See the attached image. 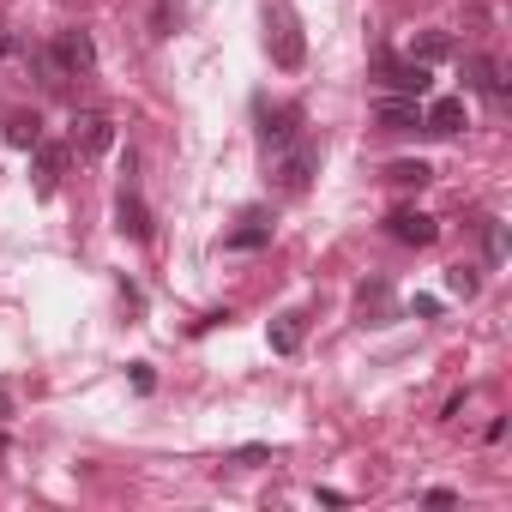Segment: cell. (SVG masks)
I'll use <instances>...</instances> for the list:
<instances>
[{
  "label": "cell",
  "mask_w": 512,
  "mask_h": 512,
  "mask_svg": "<svg viewBox=\"0 0 512 512\" xmlns=\"http://www.w3.org/2000/svg\"><path fill=\"white\" fill-rule=\"evenodd\" d=\"M374 85L386 91V97H428L434 91V67L428 61H404V55H392V49H380L374 55Z\"/></svg>",
  "instance_id": "1"
},
{
  "label": "cell",
  "mask_w": 512,
  "mask_h": 512,
  "mask_svg": "<svg viewBox=\"0 0 512 512\" xmlns=\"http://www.w3.org/2000/svg\"><path fill=\"white\" fill-rule=\"evenodd\" d=\"M266 49H272V67H284V73H296L308 61L302 25H296V13L284 7V0H272V13H266Z\"/></svg>",
  "instance_id": "2"
},
{
  "label": "cell",
  "mask_w": 512,
  "mask_h": 512,
  "mask_svg": "<svg viewBox=\"0 0 512 512\" xmlns=\"http://www.w3.org/2000/svg\"><path fill=\"white\" fill-rule=\"evenodd\" d=\"M314 175H320V145H314V139L284 145V151H278V163H272V187H278V193H290V199H296V193H308V181H314Z\"/></svg>",
  "instance_id": "3"
},
{
  "label": "cell",
  "mask_w": 512,
  "mask_h": 512,
  "mask_svg": "<svg viewBox=\"0 0 512 512\" xmlns=\"http://www.w3.org/2000/svg\"><path fill=\"white\" fill-rule=\"evenodd\" d=\"M49 67H55V79H85L91 67H97V43H91V31H55V43H49Z\"/></svg>",
  "instance_id": "4"
},
{
  "label": "cell",
  "mask_w": 512,
  "mask_h": 512,
  "mask_svg": "<svg viewBox=\"0 0 512 512\" xmlns=\"http://www.w3.org/2000/svg\"><path fill=\"white\" fill-rule=\"evenodd\" d=\"M115 229H121L127 241H151V229H157V223H151V211H145V199L133 193V181H127V187H121V199H115Z\"/></svg>",
  "instance_id": "5"
},
{
  "label": "cell",
  "mask_w": 512,
  "mask_h": 512,
  "mask_svg": "<svg viewBox=\"0 0 512 512\" xmlns=\"http://www.w3.org/2000/svg\"><path fill=\"white\" fill-rule=\"evenodd\" d=\"M386 235H392L398 247H428V241L440 235V223H434L428 211H392V217H386Z\"/></svg>",
  "instance_id": "6"
},
{
  "label": "cell",
  "mask_w": 512,
  "mask_h": 512,
  "mask_svg": "<svg viewBox=\"0 0 512 512\" xmlns=\"http://www.w3.org/2000/svg\"><path fill=\"white\" fill-rule=\"evenodd\" d=\"M374 127L380 133H410V127H422V103L416 97H380L374 103Z\"/></svg>",
  "instance_id": "7"
},
{
  "label": "cell",
  "mask_w": 512,
  "mask_h": 512,
  "mask_svg": "<svg viewBox=\"0 0 512 512\" xmlns=\"http://www.w3.org/2000/svg\"><path fill=\"white\" fill-rule=\"evenodd\" d=\"M302 139V109L296 103H284V109H272L266 121H260V145L266 151H284V145H296Z\"/></svg>",
  "instance_id": "8"
},
{
  "label": "cell",
  "mask_w": 512,
  "mask_h": 512,
  "mask_svg": "<svg viewBox=\"0 0 512 512\" xmlns=\"http://www.w3.org/2000/svg\"><path fill=\"white\" fill-rule=\"evenodd\" d=\"M31 151H37V163H31V175H37V193H55V181H61V169H67V145H55V139H37Z\"/></svg>",
  "instance_id": "9"
},
{
  "label": "cell",
  "mask_w": 512,
  "mask_h": 512,
  "mask_svg": "<svg viewBox=\"0 0 512 512\" xmlns=\"http://www.w3.org/2000/svg\"><path fill=\"white\" fill-rule=\"evenodd\" d=\"M266 241H272V223H266L260 211H247V217H241V229H229V235H223V247H229V253H253V247H266Z\"/></svg>",
  "instance_id": "10"
},
{
  "label": "cell",
  "mask_w": 512,
  "mask_h": 512,
  "mask_svg": "<svg viewBox=\"0 0 512 512\" xmlns=\"http://www.w3.org/2000/svg\"><path fill=\"white\" fill-rule=\"evenodd\" d=\"M422 127H428V133H440V139H446V133H458V127H464V97H434V103L422 109Z\"/></svg>",
  "instance_id": "11"
},
{
  "label": "cell",
  "mask_w": 512,
  "mask_h": 512,
  "mask_svg": "<svg viewBox=\"0 0 512 512\" xmlns=\"http://www.w3.org/2000/svg\"><path fill=\"white\" fill-rule=\"evenodd\" d=\"M73 139H79L85 157H103V151L115 145V121H109V115H79V133H73Z\"/></svg>",
  "instance_id": "12"
},
{
  "label": "cell",
  "mask_w": 512,
  "mask_h": 512,
  "mask_svg": "<svg viewBox=\"0 0 512 512\" xmlns=\"http://www.w3.org/2000/svg\"><path fill=\"white\" fill-rule=\"evenodd\" d=\"M470 85H476L482 97L506 103V73H500V61H494V55H470Z\"/></svg>",
  "instance_id": "13"
},
{
  "label": "cell",
  "mask_w": 512,
  "mask_h": 512,
  "mask_svg": "<svg viewBox=\"0 0 512 512\" xmlns=\"http://www.w3.org/2000/svg\"><path fill=\"white\" fill-rule=\"evenodd\" d=\"M302 332H308V326H302V314H278V320L266 326V338H272V350H278V356H296V350H302Z\"/></svg>",
  "instance_id": "14"
},
{
  "label": "cell",
  "mask_w": 512,
  "mask_h": 512,
  "mask_svg": "<svg viewBox=\"0 0 512 512\" xmlns=\"http://www.w3.org/2000/svg\"><path fill=\"white\" fill-rule=\"evenodd\" d=\"M386 181H392V187H428L434 169H428L422 157H398V163H386Z\"/></svg>",
  "instance_id": "15"
},
{
  "label": "cell",
  "mask_w": 512,
  "mask_h": 512,
  "mask_svg": "<svg viewBox=\"0 0 512 512\" xmlns=\"http://www.w3.org/2000/svg\"><path fill=\"white\" fill-rule=\"evenodd\" d=\"M37 139H43V115H25V109H19V115H7V145L31 151Z\"/></svg>",
  "instance_id": "16"
},
{
  "label": "cell",
  "mask_w": 512,
  "mask_h": 512,
  "mask_svg": "<svg viewBox=\"0 0 512 512\" xmlns=\"http://www.w3.org/2000/svg\"><path fill=\"white\" fill-rule=\"evenodd\" d=\"M446 55H452V37H446V31H422V43H416L410 61H428V67H434V61H446Z\"/></svg>",
  "instance_id": "17"
},
{
  "label": "cell",
  "mask_w": 512,
  "mask_h": 512,
  "mask_svg": "<svg viewBox=\"0 0 512 512\" xmlns=\"http://www.w3.org/2000/svg\"><path fill=\"white\" fill-rule=\"evenodd\" d=\"M446 290H452V296H464V302H470V296H476V290H482V278H476V266H452V272H446Z\"/></svg>",
  "instance_id": "18"
},
{
  "label": "cell",
  "mask_w": 512,
  "mask_h": 512,
  "mask_svg": "<svg viewBox=\"0 0 512 512\" xmlns=\"http://www.w3.org/2000/svg\"><path fill=\"white\" fill-rule=\"evenodd\" d=\"M482 247H488V260L500 266V253H506V235H500V223H494V217H482Z\"/></svg>",
  "instance_id": "19"
},
{
  "label": "cell",
  "mask_w": 512,
  "mask_h": 512,
  "mask_svg": "<svg viewBox=\"0 0 512 512\" xmlns=\"http://www.w3.org/2000/svg\"><path fill=\"white\" fill-rule=\"evenodd\" d=\"M266 458H272L266 446H241V452H229V464H266Z\"/></svg>",
  "instance_id": "20"
},
{
  "label": "cell",
  "mask_w": 512,
  "mask_h": 512,
  "mask_svg": "<svg viewBox=\"0 0 512 512\" xmlns=\"http://www.w3.org/2000/svg\"><path fill=\"white\" fill-rule=\"evenodd\" d=\"M157 386V374H151V362H133V392H151Z\"/></svg>",
  "instance_id": "21"
},
{
  "label": "cell",
  "mask_w": 512,
  "mask_h": 512,
  "mask_svg": "<svg viewBox=\"0 0 512 512\" xmlns=\"http://www.w3.org/2000/svg\"><path fill=\"white\" fill-rule=\"evenodd\" d=\"M362 308H386V284H362Z\"/></svg>",
  "instance_id": "22"
},
{
  "label": "cell",
  "mask_w": 512,
  "mask_h": 512,
  "mask_svg": "<svg viewBox=\"0 0 512 512\" xmlns=\"http://www.w3.org/2000/svg\"><path fill=\"white\" fill-rule=\"evenodd\" d=\"M422 506H458V494H452V488H428Z\"/></svg>",
  "instance_id": "23"
},
{
  "label": "cell",
  "mask_w": 512,
  "mask_h": 512,
  "mask_svg": "<svg viewBox=\"0 0 512 512\" xmlns=\"http://www.w3.org/2000/svg\"><path fill=\"white\" fill-rule=\"evenodd\" d=\"M410 308H416V320H434V314H440V302H434V296H416Z\"/></svg>",
  "instance_id": "24"
},
{
  "label": "cell",
  "mask_w": 512,
  "mask_h": 512,
  "mask_svg": "<svg viewBox=\"0 0 512 512\" xmlns=\"http://www.w3.org/2000/svg\"><path fill=\"white\" fill-rule=\"evenodd\" d=\"M0 416H13V386H0Z\"/></svg>",
  "instance_id": "25"
},
{
  "label": "cell",
  "mask_w": 512,
  "mask_h": 512,
  "mask_svg": "<svg viewBox=\"0 0 512 512\" xmlns=\"http://www.w3.org/2000/svg\"><path fill=\"white\" fill-rule=\"evenodd\" d=\"M0 61H7V37H0Z\"/></svg>",
  "instance_id": "26"
},
{
  "label": "cell",
  "mask_w": 512,
  "mask_h": 512,
  "mask_svg": "<svg viewBox=\"0 0 512 512\" xmlns=\"http://www.w3.org/2000/svg\"><path fill=\"white\" fill-rule=\"evenodd\" d=\"M0 458H7V440H0Z\"/></svg>",
  "instance_id": "27"
},
{
  "label": "cell",
  "mask_w": 512,
  "mask_h": 512,
  "mask_svg": "<svg viewBox=\"0 0 512 512\" xmlns=\"http://www.w3.org/2000/svg\"><path fill=\"white\" fill-rule=\"evenodd\" d=\"M0 37H7V19H0Z\"/></svg>",
  "instance_id": "28"
}]
</instances>
